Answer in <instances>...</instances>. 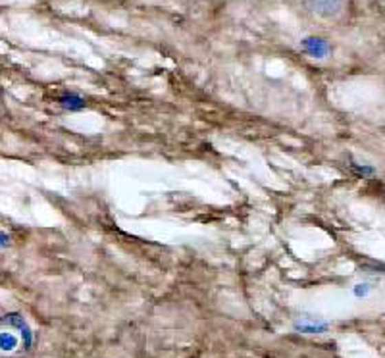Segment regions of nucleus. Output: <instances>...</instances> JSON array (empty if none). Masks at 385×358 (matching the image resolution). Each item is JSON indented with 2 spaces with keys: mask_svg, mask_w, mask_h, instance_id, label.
I'll return each instance as SVG.
<instances>
[{
  "mask_svg": "<svg viewBox=\"0 0 385 358\" xmlns=\"http://www.w3.org/2000/svg\"><path fill=\"white\" fill-rule=\"evenodd\" d=\"M307 8L320 18H333L343 10L345 0H305Z\"/></svg>",
  "mask_w": 385,
  "mask_h": 358,
  "instance_id": "f257e3e1",
  "label": "nucleus"
},
{
  "mask_svg": "<svg viewBox=\"0 0 385 358\" xmlns=\"http://www.w3.org/2000/svg\"><path fill=\"white\" fill-rule=\"evenodd\" d=\"M4 322H8V324H12V326H16V328L21 331V335L25 337V345L31 343V331H29L28 324L23 322L21 316H18V314H8V316H4Z\"/></svg>",
  "mask_w": 385,
  "mask_h": 358,
  "instance_id": "f03ea898",
  "label": "nucleus"
},
{
  "mask_svg": "<svg viewBox=\"0 0 385 358\" xmlns=\"http://www.w3.org/2000/svg\"><path fill=\"white\" fill-rule=\"evenodd\" d=\"M16 337L12 335V333H2V348L4 350H12V348L16 347Z\"/></svg>",
  "mask_w": 385,
  "mask_h": 358,
  "instance_id": "7ed1b4c3",
  "label": "nucleus"
}]
</instances>
